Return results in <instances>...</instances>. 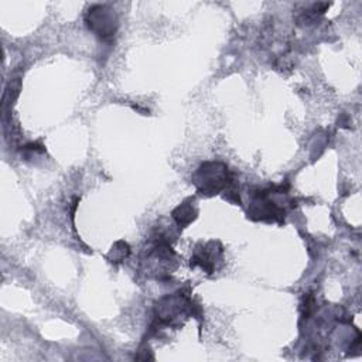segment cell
Wrapping results in <instances>:
<instances>
[{"label": "cell", "mask_w": 362, "mask_h": 362, "mask_svg": "<svg viewBox=\"0 0 362 362\" xmlns=\"http://www.w3.org/2000/svg\"><path fill=\"white\" fill-rule=\"evenodd\" d=\"M195 214H197V212H195L194 206H192L191 204H188V202H184V204H181V205L173 212V216H174V219L177 221L178 225L184 226V225H187V223H189V222L194 221Z\"/></svg>", "instance_id": "3"}, {"label": "cell", "mask_w": 362, "mask_h": 362, "mask_svg": "<svg viewBox=\"0 0 362 362\" xmlns=\"http://www.w3.org/2000/svg\"><path fill=\"white\" fill-rule=\"evenodd\" d=\"M116 17L112 10H107L106 6L90 7L86 17L88 27L100 38L106 40L116 33Z\"/></svg>", "instance_id": "2"}, {"label": "cell", "mask_w": 362, "mask_h": 362, "mask_svg": "<svg viewBox=\"0 0 362 362\" xmlns=\"http://www.w3.org/2000/svg\"><path fill=\"white\" fill-rule=\"evenodd\" d=\"M197 188L206 195L218 194L229 182L228 167L221 163H205L194 174Z\"/></svg>", "instance_id": "1"}]
</instances>
